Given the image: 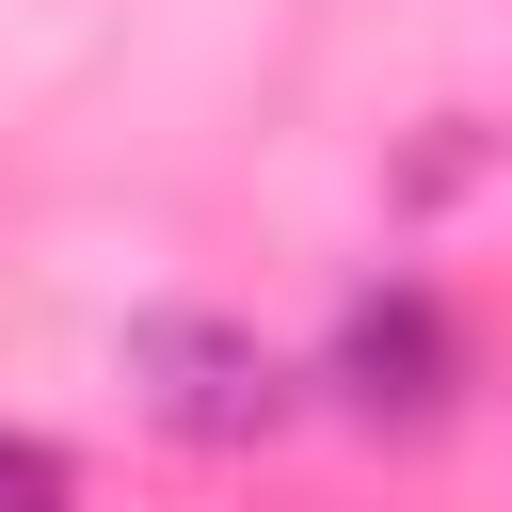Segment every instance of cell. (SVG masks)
<instances>
[{"mask_svg": "<svg viewBox=\"0 0 512 512\" xmlns=\"http://www.w3.org/2000/svg\"><path fill=\"white\" fill-rule=\"evenodd\" d=\"M128 400L176 432V448H272L288 432V352L224 304H144L128 320Z\"/></svg>", "mask_w": 512, "mask_h": 512, "instance_id": "1", "label": "cell"}, {"mask_svg": "<svg viewBox=\"0 0 512 512\" xmlns=\"http://www.w3.org/2000/svg\"><path fill=\"white\" fill-rule=\"evenodd\" d=\"M464 320L416 288V272H368L352 304H336V336H320V400L352 416V432H448L464 416Z\"/></svg>", "mask_w": 512, "mask_h": 512, "instance_id": "2", "label": "cell"}, {"mask_svg": "<svg viewBox=\"0 0 512 512\" xmlns=\"http://www.w3.org/2000/svg\"><path fill=\"white\" fill-rule=\"evenodd\" d=\"M0 512H80V464L48 432H0Z\"/></svg>", "mask_w": 512, "mask_h": 512, "instance_id": "3", "label": "cell"}]
</instances>
